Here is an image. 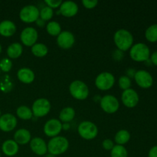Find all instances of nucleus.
<instances>
[{
	"instance_id": "nucleus-31",
	"label": "nucleus",
	"mask_w": 157,
	"mask_h": 157,
	"mask_svg": "<svg viewBox=\"0 0 157 157\" xmlns=\"http://www.w3.org/2000/svg\"><path fill=\"white\" fill-rule=\"evenodd\" d=\"M12 62L9 58H2L0 61V70L3 72H9L12 69Z\"/></svg>"
},
{
	"instance_id": "nucleus-37",
	"label": "nucleus",
	"mask_w": 157,
	"mask_h": 157,
	"mask_svg": "<svg viewBox=\"0 0 157 157\" xmlns=\"http://www.w3.org/2000/svg\"><path fill=\"white\" fill-rule=\"evenodd\" d=\"M150 60H151V62L153 63L154 65L157 66V51L153 52V53L150 55Z\"/></svg>"
},
{
	"instance_id": "nucleus-30",
	"label": "nucleus",
	"mask_w": 157,
	"mask_h": 157,
	"mask_svg": "<svg viewBox=\"0 0 157 157\" xmlns=\"http://www.w3.org/2000/svg\"><path fill=\"white\" fill-rule=\"evenodd\" d=\"M54 15L53 9L50 8L49 6H44V8L41 9V11H39V16L44 21L51 19Z\"/></svg>"
},
{
	"instance_id": "nucleus-29",
	"label": "nucleus",
	"mask_w": 157,
	"mask_h": 157,
	"mask_svg": "<svg viewBox=\"0 0 157 157\" xmlns=\"http://www.w3.org/2000/svg\"><path fill=\"white\" fill-rule=\"evenodd\" d=\"M111 157H127L128 153L123 145H115L110 152Z\"/></svg>"
},
{
	"instance_id": "nucleus-11",
	"label": "nucleus",
	"mask_w": 157,
	"mask_h": 157,
	"mask_svg": "<svg viewBox=\"0 0 157 157\" xmlns=\"http://www.w3.org/2000/svg\"><path fill=\"white\" fill-rule=\"evenodd\" d=\"M38 32L33 27H27L22 30L20 35L21 42L27 46H33L38 39Z\"/></svg>"
},
{
	"instance_id": "nucleus-13",
	"label": "nucleus",
	"mask_w": 157,
	"mask_h": 157,
	"mask_svg": "<svg viewBox=\"0 0 157 157\" xmlns=\"http://www.w3.org/2000/svg\"><path fill=\"white\" fill-rule=\"evenodd\" d=\"M122 101L127 107H134L139 102V95L133 89L129 88L124 90L122 94Z\"/></svg>"
},
{
	"instance_id": "nucleus-8",
	"label": "nucleus",
	"mask_w": 157,
	"mask_h": 157,
	"mask_svg": "<svg viewBox=\"0 0 157 157\" xmlns=\"http://www.w3.org/2000/svg\"><path fill=\"white\" fill-rule=\"evenodd\" d=\"M51 109V104L45 98H38L32 105V113L35 117H41L47 115Z\"/></svg>"
},
{
	"instance_id": "nucleus-16",
	"label": "nucleus",
	"mask_w": 157,
	"mask_h": 157,
	"mask_svg": "<svg viewBox=\"0 0 157 157\" xmlns=\"http://www.w3.org/2000/svg\"><path fill=\"white\" fill-rule=\"evenodd\" d=\"M30 147L32 151L38 156L45 155L48 152V146L45 141L40 137L33 138L30 141Z\"/></svg>"
},
{
	"instance_id": "nucleus-12",
	"label": "nucleus",
	"mask_w": 157,
	"mask_h": 157,
	"mask_svg": "<svg viewBox=\"0 0 157 157\" xmlns=\"http://www.w3.org/2000/svg\"><path fill=\"white\" fill-rule=\"evenodd\" d=\"M61 130H62V124L57 119L49 120L44 126V132L48 136H52V137L57 136Z\"/></svg>"
},
{
	"instance_id": "nucleus-34",
	"label": "nucleus",
	"mask_w": 157,
	"mask_h": 157,
	"mask_svg": "<svg viewBox=\"0 0 157 157\" xmlns=\"http://www.w3.org/2000/svg\"><path fill=\"white\" fill-rule=\"evenodd\" d=\"M46 4L50 8H57L60 6L62 3L61 0H45Z\"/></svg>"
},
{
	"instance_id": "nucleus-18",
	"label": "nucleus",
	"mask_w": 157,
	"mask_h": 157,
	"mask_svg": "<svg viewBox=\"0 0 157 157\" xmlns=\"http://www.w3.org/2000/svg\"><path fill=\"white\" fill-rule=\"evenodd\" d=\"M16 32V25L10 20H4L0 22V35L4 37L12 36Z\"/></svg>"
},
{
	"instance_id": "nucleus-10",
	"label": "nucleus",
	"mask_w": 157,
	"mask_h": 157,
	"mask_svg": "<svg viewBox=\"0 0 157 157\" xmlns=\"http://www.w3.org/2000/svg\"><path fill=\"white\" fill-rule=\"evenodd\" d=\"M135 81L142 88H150L153 84V78L151 74L146 70H140L135 73Z\"/></svg>"
},
{
	"instance_id": "nucleus-15",
	"label": "nucleus",
	"mask_w": 157,
	"mask_h": 157,
	"mask_svg": "<svg viewBox=\"0 0 157 157\" xmlns=\"http://www.w3.org/2000/svg\"><path fill=\"white\" fill-rule=\"evenodd\" d=\"M17 125V119L13 114L6 113L0 117V130L9 132L14 130Z\"/></svg>"
},
{
	"instance_id": "nucleus-27",
	"label": "nucleus",
	"mask_w": 157,
	"mask_h": 157,
	"mask_svg": "<svg viewBox=\"0 0 157 157\" xmlns=\"http://www.w3.org/2000/svg\"><path fill=\"white\" fill-rule=\"evenodd\" d=\"M145 37L150 42L157 41V24H153L147 29L145 32Z\"/></svg>"
},
{
	"instance_id": "nucleus-1",
	"label": "nucleus",
	"mask_w": 157,
	"mask_h": 157,
	"mask_svg": "<svg viewBox=\"0 0 157 157\" xmlns=\"http://www.w3.org/2000/svg\"><path fill=\"white\" fill-rule=\"evenodd\" d=\"M113 39L117 47L121 51L128 50L133 45V35L127 29H121L117 31L113 36Z\"/></svg>"
},
{
	"instance_id": "nucleus-28",
	"label": "nucleus",
	"mask_w": 157,
	"mask_h": 157,
	"mask_svg": "<svg viewBox=\"0 0 157 157\" xmlns=\"http://www.w3.org/2000/svg\"><path fill=\"white\" fill-rule=\"evenodd\" d=\"M46 29H47V32L50 35H54V36L58 35L61 32V25H60L58 21H52L48 23L47 26H46Z\"/></svg>"
},
{
	"instance_id": "nucleus-33",
	"label": "nucleus",
	"mask_w": 157,
	"mask_h": 157,
	"mask_svg": "<svg viewBox=\"0 0 157 157\" xmlns=\"http://www.w3.org/2000/svg\"><path fill=\"white\" fill-rule=\"evenodd\" d=\"M98 0H83L82 4L87 9H93L98 5Z\"/></svg>"
},
{
	"instance_id": "nucleus-5",
	"label": "nucleus",
	"mask_w": 157,
	"mask_h": 157,
	"mask_svg": "<svg viewBox=\"0 0 157 157\" xmlns=\"http://www.w3.org/2000/svg\"><path fill=\"white\" fill-rule=\"evenodd\" d=\"M78 133L81 137L85 140H92L98 135V129L94 123L90 121H83L78 126Z\"/></svg>"
},
{
	"instance_id": "nucleus-21",
	"label": "nucleus",
	"mask_w": 157,
	"mask_h": 157,
	"mask_svg": "<svg viewBox=\"0 0 157 157\" xmlns=\"http://www.w3.org/2000/svg\"><path fill=\"white\" fill-rule=\"evenodd\" d=\"M14 139L18 144H26L31 141V133L26 129H19L15 133Z\"/></svg>"
},
{
	"instance_id": "nucleus-39",
	"label": "nucleus",
	"mask_w": 157,
	"mask_h": 157,
	"mask_svg": "<svg viewBox=\"0 0 157 157\" xmlns=\"http://www.w3.org/2000/svg\"><path fill=\"white\" fill-rule=\"evenodd\" d=\"M2 52V45H1V44H0V53H1Z\"/></svg>"
},
{
	"instance_id": "nucleus-17",
	"label": "nucleus",
	"mask_w": 157,
	"mask_h": 157,
	"mask_svg": "<svg viewBox=\"0 0 157 157\" xmlns=\"http://www.w3.org/2000/svg\"><path fill=\"white\" fill-rule=\"evenodd\" d=\"M59 12L64 16L72 17L76 15L77 12H78V6L73 1L63 2L60 6Z\"/></svg>"
},
{
	"instance_id": "nucleus-24",
	"label": "nucleus",
	"mask_w": 157,
	"mask_h": 157,
	"mask_svg": "<svg viewBox=\"0 0 157 157\" xmlns=\"http://www.w3.org/2000/svg\"><path fill=\"white\" fill-rule=\"evenodd\" d=\"M130 134L127 130H121L115 135V142L117 145H123L125 144L130 140Z\"/></svg>"
},
{
	"instance_id": "nucleus-3",
	"label": "nucleus",
	"mask_w": 157,
	"mask_h": 157,
	"mask_svg": "<svg viewBox=\"0 0 157 157\" xmlns=\"http://www.w3.org/2000/svg\"><path fill=\"white\" fill-rule=\"evenodd\" d=\"M130 55L135 61H147L150 57V50L144 43H136L130 48Z\"/></svg>"
},
{
	"instance_id": "nucleus-2",
	"label": "nucleus",
	"mask_w": 157,
	"mask_h": 157,
	"mask_svg": "<svg viewBox=\"0 0 157 157\" xmlns=\"http://www.w3.org/2000/svg\"><path fill=\"white\" fill-rule=\"evenodd\" d=\"M48 151L53 156L62 154L68 149V140L64 136H57L49 140L48 144Z\"/></svg>"
},
{
	"instance_id": "nucleus-19",
	"label": "nucleus",
	"mask_w": 157,
	"mask_h": 157,
	"mask_svg": "<svg viewBox=\"0 0 157 157\" xmlns=\"http://www.w3.org/2000/svg\"><path fill=\"white\" fill-rule=\"evenodd\" d=\"M3 153L8 156H13L18 152V144L13 140H7L2 146Z\"/></svg>"
},
{
	"instance_id": "nucleus-6",
	"label": "nucleus",
	"mask_w": 157,
	"mask_h": 157,
	"mask_svg": "<svg viewBox=\"0 0 157 157\" xmlns=\"http://www.w3.org/2000/svg\"><path fill=\"white\" fill-rule=\"evenodd\" d=\"M114 82V76L110 72H102L99 74L95 79V85L102 90H107L111 88Z\"/></svg>"
},
{
	"instance_id": "nucleus-38",
	"label": "nucleus",
	"mask_w": 157,
	"mask_h": 157,
	"mask_svg": "<svg viewBox=\"0 0 157 157\" xmlns=\"http://www.w3.org/2000/svg\"><path fill=\"white\" fill-rule=\"evenodd\" d=\"M37 22H38V25H43L44 24V21L41 19V18H38L37 19Z\"/></svg>"
},
{
	"instance_id": "nucleus-14",
	"label": "nucleus",
	"mask_w": 157,
	"mask_h": 157,
	"mask_svg": "<svg viewBox=\"0 0 157 157\" xmlns=\"http://www.w3.org/2000/svg\"><path fill=\"white\" fill-rule=\"evenodd\" d=\"M75 38L73 34L69 31H63L57 38V43L58 45L64 49H68L75 44Z\"/></svg>"
},
{
	"instance_id": "nucleus-7",
	"label": "nucleus",
	"mask_w": 157,
	"mask_h": 157,
	"mask_svg": "<svg viewBox=\"0 0 157 157\" xmlns=\"http://www.w3.org/2000/svg\"><path fill=\"white\" fill-rule=\"evenodd\" d=\"M20 18L25 22H33L37 21L39 17V10L33 5H28L21 9L19 13Z\"/></svg>"
},
{
	"instance_id": "nucleus-23",
	"label": "nucleus",
	"mask_w": 157,
	"mask_h": 157,
	"mask_svg": "<svg viewBox=\"0 0 157 157\" xmlns=\"http://www.w3.org/2000/svg\"><path fill=\"white\" fill-rule=\"evenodd\" d=\"M75 116V111L72 107H64L60 112L59 118L61 121L64 123H67L71 121Z\"/></svg>"
},
{
	"instance_id": "nucleus-25",
	"label": "nucleus",
	"mask_w": 157,
	"mask_h": 157,
	"mask_svg": "<svg viewBox=\"0 0 157 157\" xmlns=\"http://www.w3.org/2000/svg\"><path fill=\"white\" fill-rule=\"evenodd\" d=\"M32 52L37 57H44L48 52V47L42 43H37L32 47Z\"/></svg>"
},
{
	"instance_id": "nucleus-9",
	"label": "nucleus",
	"mask_w": 157,
	"mask_h": 157,
	"mask_svg": "<svg viewBox=\"0 0 157 157\" xmlns=\"http://www.w3.org/2000/svg\"><path fill=\"white\" fill-rule=\"evenodd\" d=\"M119 105L117 98L113 95H105L101 100V108L107 113H115L119 108Z\"/></svg>"
},
{
	"instance_id": "nucleus-41",
	"label": "nucleus",
	"mask_w": 157,
	"mask_h": 157,
	"mask_svg": "<svg viewBox=\"0 0 157 157\" xmlns=\"http://www.w3.org/2000/svg\"><path fill=\"white\" fill-rule=\"evenodd\" d=\"M0 157H1V153H0Z\"/></svg>"
},
{
	"instance_id": "nucleus-36",
	"label": "nucleus",
	"mask_w": 157,
	"mask_h": 157,
	"mask_svg": "<svg viewBox=\"0 0 157 157\" xmlns=\"http://www.w3.org/2000/svg\"><path fill=\"white\" fill-rule=\"evenodd\" d=\"M148 157H157V145L150 149L148 153Z\"/></svg>"
},
{
	"instance_id": "nucleus-20",
	"label": "nucleus",
	"mask_w": 157,
	"mask_h": 157,
	"mask_svg": "<svg viewBox=\"0 0 157 157\" xmlns=\"http://www.w3.org/2000/svg\"><path fill=\"white\" fill-rule=\"evenodd\" d=\"M18 78L25 84H30L35 80V73L28 67H22L18 71Z\"/></svg>"
},
{
	"instance_id": "nucleus-32",
	"label": "nucleus",
	"mask_w": 157,
	"mask_h": 157,
	"mask_svg": "<svg viewBox=\"0 0 157 157\" xmlns=\"http://www.w3.org/2000/svg\"><path fill=\"white\" fill-rule=\"evenodd\" d=\"M119 86L123 90H127L131 86V80L128 76H121L119 78Z\"/></svg>"
},
{
	"instance_id": "nucleus-22",
	"label": "nucleus",
	"mask_w": 157,
	"mask_h": 157,
	"mask_svg": "<svg viewBox=\"0 0 157 157\" xmlns=\"http://www.w3.org/2000/svg\"><path fill=\"white\" fill-rule=\"evenodd\" d=\"M22 51V45L20 43H12L8 47L7 55L11 58H17L21 55Z\"/></svg>"
},
{
	"instance_id": "nucleus-40",
	"label": "nucleus",
	"mask_w": 157,
	"mask_h": 157,
	"mask_svg": "<svg viewBox=\"0 0 157 157\" xmlns=\"http://www.w3.org/2000/svg\"><path fill=\"white\" fill-rule=\"evenodd\" d=\"M2 115H1V110H0V117H1Z\"/></svg>"
},
{
	"instance_id": "nucleus-4",
	"label": "nucleus",
	"mask_w": 157,
	"mask_h": 157,
	"mask_svg": "<svg viewBox=\"0 0 157 157\" xmlns=\"http://www.w3.org/2000/svg\"><path fill=\"white\" fill-rule=\"evenodd\" d=\"M69 90L72 96L78 100H84L89 94V89L87 84L83 81H74L69 87Z\"/></svg>"
},
{
	"instance_id": "nucleus-35",
	"label": "nucleus",
	"mask_w": 157,
	"mask_h": 157,
	"mask_svg": "<svg viewBox=\"0 0 157 157\" xmlns=\"http://www.w3.org/2000/svg\"><path fill=\"white\" fill-rule=\"evenodd\" d=\"M102 146L105 150H111L112 149H113V147H114V144H113V142L111 140L106 139L103 141Z\"/></svg>"
},
{
	"instance_id": "nucleus-26",
	"label": "nucleus",
	"mask_w": 157,
	"mask_h": 157,
	"mask_svg": "<svg viewBox=\"0 0 157 157\" xmlns=\"http://www.w3.org/2000/svg\"><path fill=\"white\" fill-rule=\"evenodd\" d=\"M16 113L18 117L23 120H29L32 117V110L27 106H20L17 108Z\"/></svg>"
},
{
	"instance_id": "nucleus-42",
	"label": "nucleus",
	"mask_w": 157,
	"mask_h": 157,
	"mask_svg": "<svg viewBox=\"0 0 157 157\" xmlns=\"http://www.w3.org/2000/svg\"><path fill=\"white\" fill-rule=\"evenodd\" d=\"M0 71H1V70H0Z\"/></svg>"
}]
</instances>
